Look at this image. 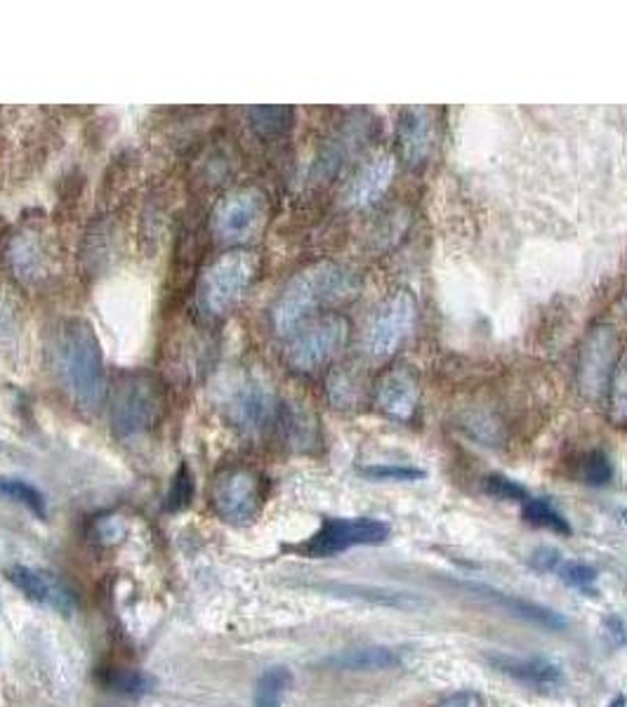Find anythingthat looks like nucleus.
<instances>
[{
    "instance_id": "obj_39",
    "label": "nucleus",
    "mask_w": 627,
    "mask_h": 707,
    "mask_svg": "<svg viewBox=\"0 0 627 707\" xmlns=\"http://www.w3.org/2000/svg\"><path fill=\"white\" fill-rule=\"evenodd\" d=\"M623 519H625V524H627V509H623Z\"/></svg>"
},
{
    "instance_id": "obj_23",
    "label": "nucleus",
    "mask_w": 627,
    "mask_h": 707,
    "mask_svg": "<svg viewBox=\"0 0 627 707\" xmlns=\"http://www.w3.org/2000/svg\"><path fill=\"white\" fill-rule=\"evenodd\" d=\"M252 128L265 137L281 135L292 123V109L288 107H255L248 111Z\"/></svg>"
},
{
    "instance_id": "obj_33",
    "label": "nucleus",
    "mask_w": 627,
    "mask_h": 707,
    "mask_svg": "<svg viewBox=\"0 0 627 707\" xmlns=\"http://www.w3.org/2000/svg\"><path fill=\"white\" fill-rule=\"evenodd\" d=\"M288 431H290V441L296 446L311 444L314 435H317V429H314V425L302 416V412H292V416L288 418Z\"/></svg>"
},
{
    "instance_id": "obj_16",
    "label": "nucleus",
    "mask_w": 627,
    "mask_h": 707,
    "mask_svg": "<svg viewBox=\"0 0 627 707\" xmlns=\"http://www.w3.org/2000/svg\"><path fill=\"white\" fill-rule=\"evenodd\" d=\"M435 147V121L432 111L425 107H408L399 113V149L408 166H420L427 161Z\"/></svg>"
},
{
    "instance_id": "obj_26",
    "label": "nucleus",
    "mask_w": 627,
    "mask_h": 707,
    "mask_svg": "<svg viewBox=\"0 0 627 707\" xmlns=\"http://www.w3.org/2000/svg\"><path fill=\"white\" fill-rule=\"evenodd\" d=\"M557 576L566 587L580 589V593H593L599 578L597 568L585 561H561L557 568Z\"/></svg>"
},
{
    "instance_id": "obj_36",
    "label": "nucleus",
    "mask_w": 627,
    "mask_h": 707,
    "mask_svg": "<svg viewBox=\"0 0 627 707\" xmlns=\"http://www.w3.org/2000/svg\"><path fill=\"white\" fill-rule=\"evenodd\" d=\"M479 703V698L472 691H460L456 696L446 698L439 707H475Z\"/></svg>"
},
{
    "instance_id": "obj_3",
    "label": "nucleus",
    "mask_w": 627,
    "mask_h": 707,
    "mask_svg": "<svg viewBox=\"0 0 627 707\" xmlns=\"http://www.w3.org/2000/svg\"><path fill=\"white\" fill-rule=\"evenodd\" d=\"M166 406L163 387L149 372H132L113 389L111 427L119 437L132 439L159 422Z\"/></svg>"
},
{
    "instance_id": "obj_17",
    "label": "nucleus",
    "mask_w": 627,
    "mask_h": 707,
    "mask_svg": "<svg viewBox=\"0 0 627 707\" xmlns=\"http://www.w3.org/2000/svg\"><path fill=\"white\" fill-rule=\"evenodd\" d=\"M376 399L382 412L395 420H410L420 401L418 380L408 370H389L387 376L378 382Z\"/></svg>"
},
{
    "instance_id": "obj_37",
    "label": "nucleus",
    "mask_w": 627,
    "mask_h": 707,
    "mask_svg": "<svg viewBox=\"0 0 627 707\" xmlns=\"http://www.w3.org/2000/svg\"><path fill=\"white\" fill-rule=\"evenodd\" d=\"M609 707H627V698L618 696V698H614V700L609 703Z\"/></svg>"
},
{
    "instance_id": "obj_1",
    "label": "nucleus",
    "mask_w": 627,
    "mask_h": 707,
    "mask_svg": "<svg viewBox=\"0 0 627 707\" xmlns=\"http://www.w3.org/2000/svg\"><path fill=\"white\" fill-rule=\"evenodd\" d=\"M50 357L54 376L71 401L97 410L107 399V370L100 340L86 319H64L52 330Z\"/></svg>"
},
{
    "instance_id": "obj_38",
    "label": "nucleus",
    "mask_w": 627,
    "mask_h": 707,
    "mask_svg": "<svg viewBox=\"0 0 627 707\" xmlns=\"http://www.w3.org/2000/svg\"><path fill=\"white\" fill-rule=\"evenodd\" d=\"M623 307H625V313H627V283H625V295H623Z\"/></svg>"
},
{
    "instance_id": "obj_32",
    "label": "nucleus",
    "mask_w": 627,
    "mask_h": 707,
    "mask_svg": "<svg viewBox=\"0 0 627 707\" xmlns=\"http://www.w3.org/2000/svg\"><path fill=\"white\" fill-rule=\"evenodd\" d=\"M6 292V288H0V347H12L19 332V309Z\"/></svg>"
},
{
    "instance_id": "obj_8",
    "label": "nucleus",
    "mask_w": 627,
    "mask_h": 707,
    "mask_svg": "<svg viewBox=\"0 0 627 707\" xmlns=\"http://www.w3.org/2000/svg\"><path fill=\"white\" fill-rule=\"evenodd\" d=\"M349 336V323L342 317H330L309 321L292 332L288 345V361L296 370L309 372L328 364L345 347Z\"/></svg>"
},
{
    "instance_id": "obj_13",
    "label": "nucleus",
    "mask_w": 627,
    "mask_h": 707,
    "mask_svg": "<svg viewBox=\"0 0 627 707\" xmlns=\"http://www.w3.org/2000/svg\"><path fill=\"white\" fill-rule=\"evenodd\" d=\"M460 587H465L467 593H472L475 597L502 608V611H507L509 616H515L524 623L545 627V630H550V633H561V630H566V625H568L566 618L561 614L553 611V608H547V606L536 604V601H528V599L517 597V595H509V593H505V589H498L494 585L460 582Z\"/></svg>"
},
{
    "instance_id": "obj_6",
    "label": "nucleus",
    "mask_w": 627,
    "mask_h": 707,
    "mask_svg": "<svg viewBox=\"0 0 627 707\" xmlns=\"http://www.w3.org/2000/svg\"><path fill=\"white\" fill-rule=\"evenodd\" d=\"M416 300L406 290L391 292L389 298L370 313L368 326L364 330V347L374 359L395 357L399 347L410 336L416 326Z\"/></svg>"
},
{
    "instance_id": "obj_21",
    "label": "nucleus",
    "mask_w": 627,
    "mask_h": 707,
    "mask_svg": "<svg viewBox=\"0 0 627 707\" xmlns=\"http://www.w3.org/2000/svg\"><path fill=\"white\" fill-rule=\"evenodd\" d=\"M521 517L526 524L536 528L553 530V534L559 536H571V524L547 498H528L526 502H521Z\"/></svg>"
},
{
    "instance_id": "obj_22",
    "label": "nucleus",
    "mask_w": 627,
    "mask_h": 707,
    "mask_svg": "<svg viewBox=\"0 0 627 707\" xmlns=\"http://www.w3.org/2000/svg\"><path fill=\"white\" fill-rule=\"evenodd\" d=\"M0 496L27 507L29 512H33L38 519L48 517V502L46 496L38 490L36 486H31L24 479L17 477H0Z\"/></svg>"
},
{
    "instance_id": "obj_14",
    "label": "nucleus",
    "mask_w": 627,
    "mask_h": 707,
    "mask_svg": "<svg viewBox=\"0 0 627 707\" xmlns=\"http://www.w3.org/2000/svg\"><path fill=\"white\" fill-rule=\"evenodd\" d=\"M319 593H326L330 597L340 599H351V601H366L380 608H395V611L404 614H416L420 608L427 606V601L416 595L406 593V589H395V587H380V585H355V582H321L311 585Z\"/></svg>"
},
{
    "instance_id": "obj_5",
    "label": "nucleus",
    "mask_w": 627,
    "mask_h": 707,
    "mask_svg": "<svg viewBox=\"0 0 627 707\" xmlns=\"http://www.w3.org/2000/svg\"><path fill=\"white\" fill-rule=\"evenodd\" d=\"M225 416L246 435H260L277 420L279 401L273 389L258 376H237L222 387Z\"/></svg>"
},
{
    "instance_id": "obj_2",
    "label": "nucleus",
    "mask_w": 627,
    "mask_h": 707,
    "mask_svg": "<svg viewBox=\"0 0 627 707\" xmlns=\"http://www.w3.org/2000/svg\"><path fill=\"white\" fill-rule=\"evenodd\" d=\"M359 290V277L349 267L336 262H319L302 269L288 281L273 302L271 321L281 336L296 332L314 311L332 307L355 298Z\"/></svg>"
},
{
    "instance_id": "obj_10",
    "label": "nucleus",
    "mask_w": 627,
    "mask_h": 707,
    "mask_svg": "<svg viewBox=\"0 0 627 707\" xmlns=\"http://www.w3.org/2000/svg\"><path fill=\"white\" fill-rule=\"evenodd\" d=\"M212 505L229 524H250L262 507L260 477L246 467L222 471L212 486Z\"/></svg>"
},
{
    "instance_id": "obj_19",
    "label": "nucleus",
    "mask_w": 627,
    "mask_h": 707,
    "mask_svg": "<svg viewBox=\"0 0 627 707\" xmlns=\"http://www.w3.org/2000/svg\"><path fill=\"white\" fill-rule=\"evenodd\" d=\"M401 663V654L389 646H359L345 648L321 660V665L340 673H382Z\"/></svg>"
},
{
    "instance_id": "obj_24",
    "label": "nucleus",
    "mask_w": 627,
    "mask_h": 707,
    "mask_svg": "<svg viewBox=\"0 0 627 707\" xmlns=\"http://www.w3.org/2000/svg\"><path fill=\"white\" fill-rule=\"evenodd\" d=\"M10 260L19 277L36 279V273H41V250H38L31 239H24V236L22 239H14Z\"/></svg>"
},
{
    "instance_id": "obj_18",
    "label": "nucleus",
    "mask_w": 627,
    "mask_h": 707,
    "mask_svg": "<svg viewBox=\"0 0 627 707\" xmlns=\"http://www.w3.org/2000/svg\"><path fill=\"white\" fill-rule=\"evenodd\" d=\"M484 660L500 675L531 686H555L561 681V667L545 658H524L502 651H488L484 654Z\"/></svg>"
},
{
    "instance_id": "obj_9",
    "label": "nucleus",
    "mask_w": 627,
    "mask_h": 707,
    "mask_svg": "<svg viewBox=\"0 0 627 707\" xmlns=\"http://www.w3.org/2000/svg\"><path fill=\"white\" fill-rule=\"evenodd\" d=\"M267 201L258 189H237L212 212V233L225 243H243L265 225Z\"/></svg>"
},
{
    "instance_id": "obj_30",
    "label": "nucleus",
    "mask_w": 627,
    "mask_h": 707,
    "mask_svg": "<svg viewBox=\"0 0 627 707\" xmlns=\"http://www.w3.org/2000/svg\"><path fill=\"white\" fill-rule=\"evenodd\" d=\"M609 406H611V418L616 422H627V351L614 370Z\"/></svg>"
},
{
    "instance_id": "obj_25",
    "label": "nucleus",
    "mask_w": 627,
    "mask_h": 707,
    "mask_svg": "<svg viewBox=\"0 0 627 707\" xmlns=\"http://www.w3.org/2000/svg\"><path fill=\"white\" fill-rule=\"evenodd\" d=\"M107 684H109V689L116 694L140 698V696H147L151 691L153 679L140 670H116L109 675Z\"/></svg>"
},
{
    "instance_id": "obj_7",
    "label": "nucleus",
    "mask_w": 627,
    "mask_h": 707,
    "mask_svg": "<svg viewBox=\"0 0 627 707\" xmlns=\"http://www.w3.org/2000/svg\"><path fill=\"white\" fill-rule=\"evenodd\" d=\"M389 538V524L374 517L326 519L321 528L305 545L302 552L314 559H328L347 552L351 547H374Z\"/></svg>"
},
{
    "instance_id": "obj_29",
    "label": "nucleus",
    "mask_w": 627,
    "mask_h": 707,
    "mask_svg": "<svg viewBox=\"0 0 627 707\" xmlns=\"http://www.w3.org/2000/svg\"><path fill=\"white\" fill-rule=\"evenodd\" d=\"M361 475L376 481H420L425 479V469L410 465H368L361 469Z\"/></svg>"
},
{
    "instance_id": "obj_15",
    "label": "nucleus",
    "mask_w": 627,
    "mask_h": 707,
    "mask_svg": "<svg viewBox=\"0 0 627 707\" xmlns=\"http://www.w3.org/2000/svg\"><path fill=\"white\" fill-rule=\"evenodd\" d=\"M395 156L378 153L366 166L359 168V172L351 177L345 189V203L351 208H366L374 206L382 199V193L389 189L391 177H395Z\"/></svg>"
},
{
    "instance_id": "obj_31",
    "label": "nucleus",
    "mask_w": 627,
    "mask_h": 707,
    "mask_svg": "<svg viewBox=\"0 0 627 707\" xmlns=\"http://www.w3.org/2000/svg\"><path fill=\"white\" fill-rule=\"evenodd\" d=\"M191 496H193V477H191V469L182 465L178 469V475H175L172 486L166 496V509L168 512H178V509L191 502Z\"/></svg>"
},
{
    "instance_id": "obj_34",
    "label": "nucleus",
    "mask_w": 627,
    "mask_h": 707,
    "mask_svg": "<svg viewBox=\"0 0 627 707\" xmlns=\"http://www.w3.org/2000/svg\"><path fill=\"white\" fill-rule=\"evenodd\" d=\"M561 561H564V557L555 547H538L536 552L531 555V566L536 568L538 574H557V568Z\"/></svg>"
},
{
    "instance_id": "obj_4",
    "label": "nucleus",
    "mask_w": 627,
    "mask_h": 707,
    "mask_svg": "<svg viewBox=\"0 0 627 707\" xmlns=\"http://www.w3.org/2000/svg\"><path fill=\"white\" fill-rule=\"evenodd\" d=\"M260 260L255 252L231 250L215 260L201 277L199 300L210 313H225L237 305L255 281Z\"/></svg>"
},
{
    "instance_id": "obj_35",
    "label": "nucleus",
    "mask_w": 627,
    "mask_h": 707,
    "mask_svg": "<svg viewBox=\"0 0 627 707\" xmlns=\"http://www.w3.org/2000/svg\"><path fill=\"white\" fill-rule=\"evenodd\" d=\"M606 635H609V639L616 644V646H623L627 641V627L625 623L618 618V616H611L606 618Z\"/></svg>"
},
{
    "instance_id": "obj_28",
    "label": "nucleus",
    "mask_w": 627,
    "mask_h": 707,
    "mask_svg": "<svg viewBox=\"0 0 627 707\" xmlns=\"http://www.w3.org/2000/svg\"><path fill=\"white\" fill-rule=\"evenodd\" d=\"M484 494L488 498H496L502 502H526L528 500V490L505 475H488L484 479Z\"/></svg>"
},
{
    "instance_id": "obj_20",
    "label": "nucleus",
    "mask_w": 627,
    "mask_h": 707,
    "mask_svg": "<svg viewBox=\"0 0 627 707\" xmlns=\"http://www.w3.org/2000/svg\"><path fill=\"white\" fill-rule=\"evenodd\" d=\"M292 686V673L283 665H273L269 670H265L255 684V696L252 703L255 707H281L286 694Z\"/></svg>"
},
{
    "instance_id": "obj_11",
    "label": "nucleus",
    "mask_w": 627,
    "mask_h": 707,
    "mask_svg": "<svg viewBox=\"0 0 627 707\" xmlns=\"http://www.w3.org/2000/svg\"><path fill=\"white\" fill-rule=\"evenodd\" d=\"M618 338L611 326H597L585 338L578 359V387L587 399H599L609 387L611 372L616 370Z\"/></svg>"
},
{
    "instance_id": "obj_27",
    "label": "nucleus",
    "mask_w": 627,
    "mask_h": 707,
    "mask_svg": "<svg viewBox=\"0 0 627 707\" xmlns=\"http://www.w3.org/2000/svg\"><path fill=\"white\" fill-rule=\"evenodd\" d=\"M614 477V465L611 458L601 454V450H593L587 454L585 460L580 462V479L587 486H606Z\"/></svg>"
},
{
    "instance_id": "obj_12",
    "label": "nucleus",
    "mask_w": 627,
    "mask_h": 707,
    "mask_svg": "<svg viewBox=\"0 0 627 707\" xmlns=\"http://www.w3.org/2000/svg\"><path fill=\"white\" fill-rule=\"evenodd\" d=\"M8 580L22 593L29 601L41 604L54 614L71 616L76 611V597L67 582H62L54 574L43 568L31 566H12L8 571Z\"/></svg>"
}]
</instances>
